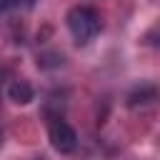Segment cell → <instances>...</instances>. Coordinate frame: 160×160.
I'll return each instance as SVG.
<instances>
[{"label":"cell","instance_id":"3957f363","mask_svg":"<svg viewBox=\"0 0 160 160\" xmlns=\"http://www.w3.org/2000/svg\"><path fill=\"white\" fill-rule=\"evenodd\" d=\"M32 85L28 82V80H12L10 85H8V98L15 102V105H28L30 100H32Z\"/></svg>","mask_w":160,"mask_h":160},{"label":"cell","instance_id":"7a4b0ae2","mask_svg":"<svg viewBox=\"0 0 160 160\" xmlns=\"http://www.w3.org/2000/svg\"><path fill=\"white\" fill-rule=\"evenodd\" d=\"M48 138H50V145H52L58 152H62V155H68V152H72V150L78 148V132H75L72 125H68L62 118H52V120H50V125H48Z\"/></svg>","mask_w":160,"mask_h":160},{"label":"cell","instance_id":"8992f818","mask_svg":"<svg viewBox=\"0 0 160 160\" xmlns=\"http://www.w3.org/2000/svg\"><path fill=\"white\" fill-rule=\"evenodd\" d=\"M0 145H2V132H0Z\"/></svg>","mask_w":160,"mask_h":160},{"label":"cell","instance_id":"6da1fadb","mask_svg":"<svg viewBox=\"0 0 160 160\" xmlns=\"http://www.w3.org/2000/svg\"><path fill=\"white\" fill-rule=\"evenodd\" d=\"M68 30L70 35L75 38L78 45H88L98 32H100V15L92 10V8H85V5H78L68 12Z\"/></svg>","mask_w":160,"mask_h":160},{"label":"cell","instance_id":"277c9868","mask_svg":"<svg viewBox=\"0 0 160 160\" xmlns=\"http://www.w3.org/2000/svg\"><path fill=\"white\" fill-rule=\"evenodd\" d=\"M150 100H155V88H152V85H142V88H135V90L128 95V105H130V108H138V105H148Z\"/></svg>","mask_w":160,"mask_h":160},{"label":"cell","instance_id":"5b68a950","mask_svg":"<svg viewBox=\"0 0 160 160\" xmlns=\"http://www.w3.org/2000/svg\"><path fill=\"white\" fill-rule=\"evenodd\" d=\"M38 0H0V12H10V10H28L32 8Z\"/></svg>","mask_w":160,"mask_h":160}]
</instances>
